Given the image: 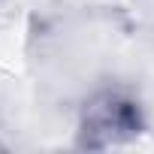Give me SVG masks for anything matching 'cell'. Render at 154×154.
<instances>
[{
    "instance_id": "cell-1",
    "label": "cell",
    "mask_w": 154,
    "mask_h": 154,
    "mask_svg": "<svg viewBox=\"0 0 154 154\" xmlns=\"http://www.w3.org/2000/svg\"><path fill=\"white\" fill-rule=\"evenodd\" d=\"M148 130L145 106L127 85H100L91 91L75 118V148L109 151L136 142Z\"/></svg>"
}]
</instances>
